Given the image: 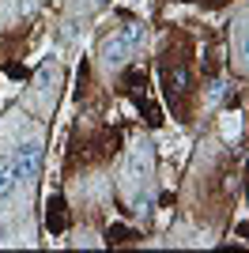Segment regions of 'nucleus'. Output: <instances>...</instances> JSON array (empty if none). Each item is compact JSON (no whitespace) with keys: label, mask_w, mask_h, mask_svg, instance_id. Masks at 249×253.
Wrapping results in <instances>:
<instances>
[{"label":"nucleus","mask_w":249,"mask_h":253,"mask_svg":"<svg viewBox=\"0 0 249 253\" xmlns=\"http://www.w3.org/2000/svg\"><path fill=\"white\" fill-rule=\"evenodd\" d=\"M8 163H11L15 181L38 178V170H42V140H27V144H19V148H15V155H11Z\"/></svg>","instance_id":"f257e3e1"},{"label":"nucleus","mask_w":249,"mask_h":253,"mask_svg":"<svg viewBox=\"0 0 249 253\" xmlns=\"http://www.w3.org/2000/svg\"><path fill=\"white\" fill-rule=\"evenodd\" d=\"M128 53H132V49L124 45V38L114 34V38H106V42H102V64H106V68H117V64H124Z\"/></svg>","instance_id":"f03ea898"},{"label":"nucleus","mask_w":249,"mask_h":253,"mask_svg":"<svg viewBox=\"0 0 249 253\" xmlns=\"http://www.w3.org/2000/svg\"><path fill=\"white\" fill-rule=\"evenodd\" d=\"M223 98H227V84H223V80H215V84H211V91H208V102L215 106V102H223Z\"/></svg>","instance_id":"423d86ee"},{"label":"nucleus","mask_w":249,"mask_h":253,"mask_svg":"<svg viewBox=\"0 0 249 253\" xmlns=\"http://www.w3.org/2000/svg\"><path fill=\"white\" fill-rule=\"evenodd\" d=\"M170 87H174V91H185L189 87V72L185 68H174V72H170Z\"/></svg>","instance_id":"39448f33"},{"label":"nucleus","mask_w":249,"mask_h":253,"mask_svg":"<svg viewBox=\"0 0 249 253\" xmlns=\"http://www.w3.org/2000/svg\"><path fill=\"white\" fill-rule=\"evenodd\" d=\"M121 38H124V45H128V49H136V45H144V38H147L144 23H124Z\"/></svg>","instance_id":"7ed1b4c3"},{"label":"nucleus","mask_w":249,"mask_h":253,"mask_svg":"<svg viewBox=\"0 0 249 253\" xmlns=\"http://www.w3.org/2000/svg\"><path fill=\"white\" fill-rule=\"evenodd\" d=\"M15 193V174H11V163H0V201H8Z\"/></svg>","instance_id":"20e7f679"},{"label":"nucleus","mask_w":249,"mask_h":253,"mask_svg":"<svg viewBox=\"0 0 249 253\" xmlns=\"http://www.w3.org/2000/svg\"><path fill=\"white\" fill-rule=\"evenodd\" d=\"M91 4H94V8H102V4H110V0H91Z\"/></svg>","instance_id":"0eeeda50"}]
</instances>
